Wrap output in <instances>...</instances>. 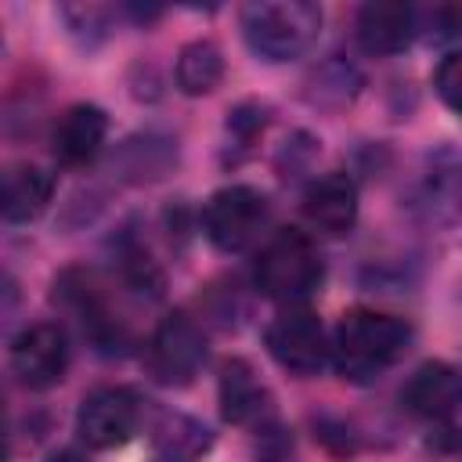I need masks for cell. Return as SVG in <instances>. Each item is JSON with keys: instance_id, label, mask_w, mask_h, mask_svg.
Returning <instances> with one entry per match:
<instances>
[{"instance_id": "cell-2", "label": "cell", "mask_w": 462, "mask_h": 462, "mask_svg": "<svg viewBox=\"0 0 462 462\" xmlns=\"http://www.w3.org/2000/svg\"><path fill=\"white\" fill-rule=\"evenodd\" d=\"M321 7L307 0H260L242 7V36L263 61H292L314 47Z\"/></svg>"}, {"instance_id": "cell-13", "label": "cell", "mask_w": 462, "mask_h": 462, "mask_svg": "<svg viewBox=\"0 0 462 462\" xmlns=\"http://www.w3.org/2000/svg\"><path fill=\"white\" fill-rule=\"evenodd\" d=\"M105 134H108V116L97 105H72V108H65L58 116L54 134H51V144H54L58 162H65V166H87L101 152Z\"/></svg>"}, {"instance_id": "cell-1", "label": "cell", "mask_w": 462, "mask_h": 462, "mask_svg": "<svg viewBox=\"0 0 462 462\" xmlns=\"http://www.w3.org/2000/svg\"><path fill=\"white\" fill-rule=\"evenodd\" d=\"M411 346V325L383 310H346L332 332V365L350 383H372Z\"/></svg>"}, {"instance_id": "cell-17", "label": "cell", "mask_w": 462, "mask_h": 462, "mask_svg": "<svg viewBox=\"0 0 462 462\" xmlns=\"http://www.w3.org/2000/svg\"><path fill=\"white\" fill-rule=\"evenodd\" d=\"M224 79V54L213 40H195L177 54V87L188 97H202L217 90Z\"/></svg>"}, {"instance_id": "cell-16", "label": "cell", "mask_w": 462, "mask_h": 462, "mask_svg": "<svg viewBox=\"0 0 462 462\" xmlns=\"http://www.w3.org/2000/svg\"><path fill=\"white\" fill-rule=\"evenodd\" d=\"M220 411L227 422L245 426V422H260L267 411V390L260 386V379L253 375V368L245 361H227L220 368Z\"/></svg>"}, {"instance_id": "cell-15", "label": "cell", "mask_w": 462, "mask_h": 462, "mask_svg": "<svg viewBox=\"0 0 462 462\" xmlns=\"http://www.w3.org/2000/svg\"><path fill=\"white\" fill-rule=\"evenodd\" d=\"M177 162V148L170 137H155V134H141V137H126L112 159V170L123 180L144 184V180H159L173 170Z\"/></svg>"}, {"instance_id": "cell-8", "label": "cell", "mask_w": 462, "mask_h": 462, "mask_svg": "<svg viewBox=\"0 0 462 462\" xmlns=\"http://www.w3.org/2000/svg\"><path fill=\"white\" fill-rule=\"evenodd\" d=\"M137 415H141L137 397L126 386H97L83 397L76 411V433L83 437L87 448L108 451L134 437Z\"/></svg>"}, {"instance_id": "cell-4", "label": "cell", "mask_w": 462, "mask_h": 462, "mask_svg": "<svg viewBox=\"0 0 462 462\" xmlns=\"http://www.w3.org/2000/svg\"><path fill=\"white\" fill-rule=\"evenodd\" d=\"M408 209L433 231L455 227L462 220V155L455 148H437L426 155L419 177L408 188Z\"/></svg>"}, {"instance_id": "cell-19", "label": "cell", "mask_w": 462, "mask_h": 462, "mask_svg": "<svg viewBox=\"0 0 462 462\" xmlns=\"http://www.w3.org/2000/svg\"><path fill=\"white\" fill-rule=\"evenodd\" d=\"M209 444L206 430L188 422V419H173L170 430H162L159 444H155V458L152 462H195V455Z\"/></svg>"}, {"instance_id": "cell-11", "label": "cell", "mask_w": 462, "mask_h": 462, "mask_svg": "<svg viewBox=\"0 0 462 462\" xmlns=\"http://www.w3.org/2000/svg\"><path fill=\"white\" fill-rule=\"evenodd\" d=\"M303 217L321 235H346L357 224V184L339 170L314 177L303 191Z\"/></svg>"}, {"instance_id": "cell-7", "label": "cell", "mask_w": 462, "mask_h": 462, "mask_svg": "<svg viewBox=\"0 0 462 462\" xmlns=\"http://www.w3.org/2000/svg\"><path fill=\"white\" fill-rule=\"evenodd\" d=\"M206 361V339L188 314H170L148 339V372L166 386H184Z\"/></svg>"}, {"instance_id": "cell-20", "label": "cell", "mask_w": 462, "mask_h": 462, "mask_svg": "<svg viewBox=\"0 0 462 462\" xmlns=\"http://www.w3.org/2000/svg\"><path fill=\"white\" fill-rule=\"evenodd\" d=\"M433 87H437L440 101L455 116H462V51H451V54L440 58V65L433 72Z\"/></svg>"}, {"instance_id": "cell-6", "label": "cell", "mask_w": 462, "mask_h": 462, "mask_svg": "<svg viewBox=\"0 0 462 462\" xmlns=\"http://www.w3.org/2000/svg\"><path fill=\"white\" fill-rule=\"evenodd\" d=\"M263 343L271 357L292 375H318L332 357V339L325 336L321 318L307 307H289L285 314H278L267 325Z\"/></svg>"}, {"instance_id": "cell-5", "label": "cell", "mask_w": 462, "mask_h": 462, "mask_svg": "<svg viewBox=\"0 0 462 462\" xmlns=\"http://www.w3.org/2000/svg\"><path fill=\"white\" fill-rule=\"evenodd\" d=\"M267 224V199L249 184H227L209 195L202 209V231L220 253L245 249Z\"/></svg>"}, {"instance_id": "cell-18", "label": "cell", "mask_w": 462, "mask_h": 462, "mask_svg": "<svg viewBox=\"0 0 462 462\" xmlns=\"http://www.w3.org/2000/svg\"><path fill=\"white\" fill-rule=\"evenodd\" d=\"M307 87H310L307 97H310L314 105L339 108V105H350V101L357 97V90H361V76H357V69H354L350 61L332 58V61H325V65L310 76Z\"/></svg>"}, {"instance_id": "cell-9", "label": "cell", "mask_w": 462, "mask_h": 462, "mask_svg": "<svg viewBox=\"0 0 462 462\" xmlns=\"http://www.w3.org/2000/svg\"><path fill=\"white\" fill-rule=\"evenodd\" d=\"M69 368V339L58 325L40 321L14 336L11 343V372L29 390H51L65 379Z\"/></svg>"}, {"instance_id": "cell-3", "label": "cell", "mask_w": 462, "mask_h": 462, "mask_svg": "<svg viewBox=\"0 0 462 462\" xmlns=\"http://www.w3.org/2000/svg\"><path fill=\"white\" fill-rule=\"evenodd\" d=\"M325 278V263L314 249V242L300 231H282L274 235L256 263H253V282L256 289L274 300V303H289V307H300L303 300H310L318 292Z\"/></svg>"}, {"instance_id": "cell-10", "label": "cell", "mask_w": 462, "mask_h": 462, "mask_svg": "<svg viewBox=\"0 0 462 462\" xmlns=\"http://www.w3.org/2000/svg\"><path fill=\"white\" fill-rule=\"evenodd\" d=\"M401 404L430 422L451 419L462 408V372L444 365V361H426L419 365L408 383L401 386Z\"/></svg>"}, {"instance_id": "cell-14", "label": "cell", "mask_w": 462, "mask_h": 462, "mask_svg": "<svg viewBox=\"0 0 462 462\" xmlns=\"http://www.w3.org/2000/svg\"><path fill=\"white\" fill-rule=\"evenodd\" d=\"M54 195V177L32 162H18L4 173L0 188V209L7 224H29L36 220Z\"/></svg>"}, {"instance_id": "cell-21", "label": "cell", "mask_w": 462, "mask_h": 462, "mask_svg": "<svg viewBox=\"0 0 462 462\" xmlns=\"http://www.w3.org/2000/svg\"><path fill=\"white\" fill-rule=\"evenodd\" d=\"M419 14V29H426V25H433L426 36H433V40H448V36H458V29H462V11H455V7H433V11H415Z\"/></svg>"}, {"instance_id": "cell-12", "label": "cell", "mask_w": 462, "mask_h": 462, "mask_svg": "<svg viewBox=\"0 0 462 462\" xmlns=\"http://www.w3.org/2000/svg\"><path fill=\"white\" fill-rule=\"evenodd\" d=\"M357 43L368 54H401L419 32V14L401 0H372L357 11Z\"/></svg>"}, {"instance_id": "cell-22", "label": "cell", "mask_w": 462, "mask_h": 462, "mask_svg": "<svg viewBox=\"0 0 462 462\" xmlns=\"http://www.w3.org/2000/svg\"><path fill=\"white\" fill-rule=\"evenodd\" d=\"M47 462H87V458H83L79 451H72V448H65V451H54V455H51Z\"/></svg>"}]
</instances>
